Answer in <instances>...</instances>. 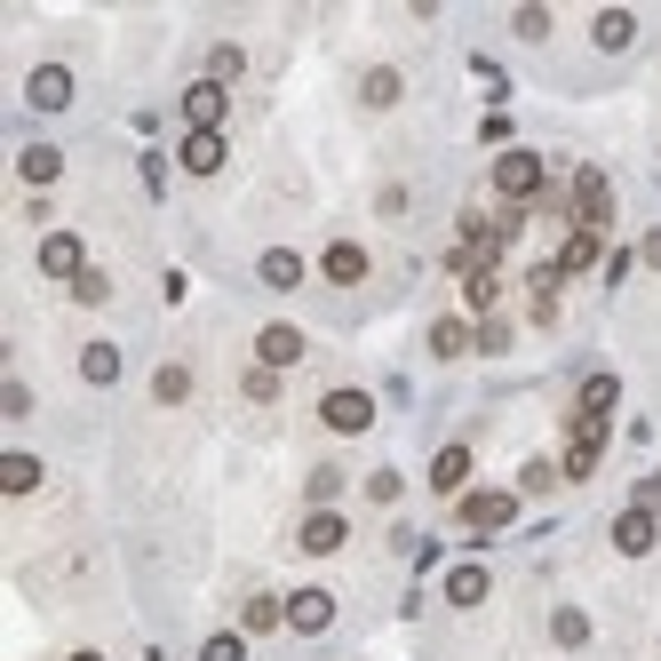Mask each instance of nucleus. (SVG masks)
Here are the masks:
<instances>
[{
	"label": "nucleus",
	"mask_w": 661,
	"mask_h": 661,
	"mask_svg": "<svg viewBox=\"0 0 661 661\" xmlns=\"http://www.w3.org/2000/svg\"><path fill=\"white\" fill-rule=\"evenodd\" d=\"M41 272L48 279H80L88 272V247L73 240V231H56V240H41Z\"/></svg>",
	"instance_id": "nucleus-7"
},
{
	"label": "nucleus",
	"mask_w": 661,
	"mask_h": 661,
	"mask_svg": "<svg viewBox=\"0 0 661 661\" xmlns=\"http://www.w3.org/2000/svg\"><path fill=\"white\" fill-rule=\"evenodd\" d=\"M462 478H471V447H439L431 486H439V494H462Z\"/></svg>",
	"instance_id": "nucleus-13"
},
{
	"label": "nucleus",
	"mask_w": 661,
	"mask_h": 661,
	"mask_svg": "<svg viewBox=\"0 0 661 661\" xmlns=\"http://www.w3.org/2000/svg\"><path fill=\"white\" fill-rule=\"evenodd\" d=\"M295 279H304V263H295L287 247H272V255H263V287H295Z\"/></svg>",
	"instance_id": "nucleus-23"
},
{
	"label": "nucleus",
	"mask_w": 661,
	"mask_h": 661,
	"mask_svg": "<svg viewBox=\"0 0 661 661\" xmlns=\"http://www.w3.org/2000/svg\"><path fill=\"white\" fill-rule=\"evenodd\" d=\"M240 64H247L240 48H216V56H208V80H231V73H240Z\"/></svg>",
	"instance_id": "nucleus-31"
},
{
	"label": "nucleus",
	"mask_w": 661,
	"mask_h": 661,
	"mask_svg": "<svg viewBox=\"0 0 661 661\" xmlns=\"http://www.w3.org/2000/svg\"><path fill=\"white\" fill-rule=\"evenodd\" d=\"M590 263H598V231H574L566 255H558V272H590Z\"/></svg>",
	"instance_id": "nucleus-22"
},
{
	"label": "nucleus",
	"mask_w": 661,
	"mask_h": 661,
	"mask_svg": "<svg viewBox=\"0 0 661 661\" xmlns=\"http://www.w3.org/2000/svg\"><path fill=\"white\" fill-rule=\"evenodd\" d=\"M184 168L191 176H216L223 168V136H184Z\"/></svg>",
	"instance_id": "nucleus-18"
},
{
	"label": "nucleus",
	"mask_w": 661,
	"mask_h": 661,
	"mask_svg": "<svg viewBox=\"0 0 661 661\" xmlns=\"http://www.w3.org/2000/svg\"><path fill=\"white\" fill-rule=\"evenodd\" d=\"M327 431H343V439H359V431H367V422H375V399H367V390H327Z\"/></svg>",
	"instance_id": "nucleus-2"
},
{
	"label": "nucleus",
	"mask_w": 661,
	"mask_h": 661,
	"mask_svg": "<svg viewBox=\"0 0 661 661\" xmlns=\"http://www.w3.org/2000/svg\"><path fill=\"white\" fill-rule=\"evenodd\" d=\"M80 375H88V383H120V351H112V343H88V351H80Z\"/></svg>",
	"instance_id": "nucleus-19"
},
{
	"label": "nucleus",
	"mask_w": 661,
	"mask_h": 661,
	"mask_svg": "<svg viewBox=\"0 0 661 661\" xmlns=\"http://www.w3.org/2000/svg\"><path fill=\"white\" fill-rule=\"evenodd\" d=\"M614 550H621V558H646V550H653V518H646V510H621V518H614Z\"/></svg>",
	"instance_id": "nucleus-12"
},
{
	"label": "nucleus",
	"mask_w": 661,
	"mask_h": 661,
	"mask_svg": "<svg viewBox=\"0 0 661 661\" xmlns=\"http://www.w3.org/2000/svg\"><path fill=\"white\" fill-rule=\"evenodd\" d=\"M359 96H367V104H399V73H367Z\"/></svg>",
	"instance_id": "nucleus-28"
},
{
	"label": "nucleus",
	"mask_w": 661,
	"mask_h": 661,
	"mask_svg": "<svg viewBox=\"0 0 661 661\" xmlns=\"http://www.w3.org/2000/svg\"><path fill=\"white\" fill-rule=\"evenodd\" d=\"M32 104H41V112L73 104V73H56V64H48V73H32Z\"/></svg>",
	"instance_id": "nucleus-15"
},
{
	"label": "nucleus",
	"mask_w": 661,
	"mask_h": 661,
	"mask_svg": "<svg viewBox=\"0 0 661 661\" xmlns=\"http://www.w3.org/2000/svg\"><path fill=\"white\" fill-rule=\"evenodd\" d=\"M494 191H503V200H535L542 191V159L535 152H503L494 159Z\"/></svg>",
	"instance_id": "nucleus-1"
},
{
	"label": "nucleus",
	"mask_w": 661,
	"mask_h": 661,
	"mask_svg": "<svg viewBox=\"0 0 661 661\" xmlns=\"http://www.w3.org/2000/svg\"><path fill=\"white\" fill-rule=\"evenodd\" d=\"M319 272L335 279V287H359V279H367V247H359V240H335V247L319 255Z\"/></svg>",
	"instance_id": "nucleus-10"
},
{
	"label": "nucleus",
	"mask_w": 661,
	"mask_h": 661,
	"mask_svg": "<svg viewBox=\"0 0 661 661\" xmlns=\"http://www.w3.org/2000/svg\"><path fill=\"white\" fill-rule=\"evenodd\" d=\"M447 598H454V606H478V598H486V566H454V574H447Z\"/></svg>",
	"instance_id": "nucleus-20"
},
{
	"label": "nucleus",
	"mask_w": 661,
	"mask_h": 661,
	"mask_svg": "<svg viewBox=\"0 0 661 661\" xmlns=\"http://www.w3.org/2000/svg\"><path fill=\"white\" fill-rule=\"evenodd\" d=\"M343 535H351V526H343V510H311V518H304V550H311V558L343 550Z\"/></svg>",
	"instance_id": "nucleus-11"
},
{
	"label": "nucleus",
	"mask_w": 661,
	"mask_h": 661,
	"mask_svg": "<svg viewBox=\"0 0 661 661\" xmlns=\"http://www.w3.org/2000/svg\"><path fill=\"white\" fill-rule=\"evenodd\" d=\"M590 32H598V48H630V41H638V16H630V9H606Z\"/></svg>",
	"instance_id": "nucleus-16"
},
{
	"label": "nucleus",
	"mask_w": 661,
	"mask_h": 661,
	"mask_svg": "<svg viewBox=\"0 0 661 661\" xmlns=\"http://www.w3.org/2000/svg\"><path fill=\"white\" fill-rule=\"evenodd\" d=\"M327 621H335V598H327V590H295L287 598V630H304V638H319Z\"/></svg>",
	"instance_id": "nucleus-6"
},
{
	"label": "nucleus",
	"mask_w": 661,
	"mask_h": 661,
	"mask_svg": "<svg viewBox=\"0 0 661 661\" xmlns=\"http://www.w3.org/2000/svg\"><path fill=\"white\" fill-rule=\"evenodd\" d=\"M494 295H503V279H494V263H486V272H471V304L486 311V304H494Z\"/></svg>",
	"instance_id": "nucleus-29"
},
{
	"label": "nucleus",
	"mask_w": 661,
	"mask_h": 661,
	"mask_svg": "<svg viewBox=\"0 0 661 661\" xmlns=\"http://www.w3.org/2000/svg\"><path fill=\"white\" fill-rule=\"evenodd\" d=\"M0 478H9V494H32V486H41V462H32V454H9V471H0Z\"/></svg>",
	"instance_id": "nucleus-24"
},
{
	"label": "nucleus",
	"mask_w": 661,
	"mask_h": 661,
	"mask_svg": "<svg viewBox=\"0 0 661 661\" xmlns=\"http://www.w3.org/2000/svg\"><path fill=\"white\" fill-rule=\"evenodd\" d=\"M574 216H582V231H598V223L614 216V191H606V176H598V168H582V176H574Z\"/></svg>",
	"instance_id": "nucleus-5"
},
{
	"label": "nucleus",
	"mask_w": 661,
	"mask_h": 661,
	"mask_svg": "<svg viewBox=\"0 0 661 661\" xmlns=\"http://www.w3.org/2000/svg\"><path fill=\"white\" fill-rule=\"evenodd\" d=\"M287 359H304V327H263V335H255V367H287Z\"/></svg>",
	"instance_id": "nucleus-9"
},
{
	"label": "nucleus",
	"mask_w": 661,
	"mask_h": 661,
	"mask_svg": "<svg viewBox=\"0 0 661 661\" xmlns=\"http://www.w3.org/2000/svg\"><path fill=\"white\" fill-rule=\"evenodd\" d=\"M462 526H471V535H503V526L518 518V503L510 494H462V510H454Z\"/></svg>",
	"instance_id": "nucleus-3"
},
{
	"label": "nucleus",
	"mask_w": 661,
	"mask_h": 661,
	"mask_svg": "<svg viewBox=\"0 0 661 661\" xmlns=\"http://www.w3.org/2000/svg\"><path fill=\"white\" fill-rule=\"evenodd\" d=\"M614 399H621V383H614V375H590V383H582V415H590V422H606V415H614Z\"/></svg>",
	"instance_id": "nucleus-17"
},
{
	"label": "nucleus",
	"mask_w": 661,
	"mask_h": 661,
	"mask_svg": "<svg viewBox=\"0 0 661 661\" xmlns=\"http://www.w3.org/2000/svg\"><path fill=\"white\" fill-rule=\"evenodd\" d=\"M184 120H191V136H216V120H223V80H191V88H184Z\"/></svg>",
	"instance_id": "nucleus-4"
},
{
	"label": "nucleus",
	"mask_w": 661,
	"mask_h": 661,
	"mask_svg": "<svg viewBox=\"0 0 661 661\" xmlns=\"http://www.w3.org/2000/svg\"><path fill=\"white\" fill-rule=\"evenodd\" d=\"M240 653H247L240 638H208V653H200V661H240Z\"/></svg>",
	"instance_id": "nucleus-32"
},
{
	"label": "nucleus",
	"mask_w": 661,
	"mask_h": 661,
	"mask_svg": "<svg viewBox=\"0 0 661 661\" xmlns=\"http://www.w3.org/2000/svg\"><path fill=\"white\" fill-rule=\"evenodd\" d=\"M240 621H247V630H279L287 606H279V598H247V614H240Z\"/></svg>",
	"instance_id": "nucleus-25"
},
{
	"label": "nucleus",
	"mask_w": 661,
	"mask_h": 661,
	"mask_svg": "<svg viewBox=\"0 0 661 661\" xmlns=\"http://www.w3.org/2000/svg\"><path fill=\"white\" fill-rule=\"evenodd\" d=\"M550 638H558V646H582V638H590V621H582L574 606H558V621H550Z\"/></svg>",
	"instance_id": "nucleus-26"
},
{
	"label": "nucleus",
	"mask_w": 661,
	"mask_h": 661,
	"mask_svg": "<svg viewBox=\"0 0 661 661\" xmlns=\"http://www.w3.org/2000/svg\"><path fill=\"white\" fill-rule=\"evenodd\" d=\"M646 263H653V272H661V231H646V247H638Z\"/></svg>",
	"instance_id": "nucleus-33"
},
{
	"label": "nucleus",
	"mask_w": 661,
	"mask_h": 661,
	"mask_svg": "<svg viewBox=\"0 0 661 661\" xmlns=\"http://www.w3.org/2000/svg\"><path fill=\"white\" fill-rule=\"evenodd\" d=\"M184 390H191V375H184V367H159V375H152V399H168V407H176Z\"/></svg>",
	"instance_id": "nucleus-27"
},
{
	"label": "nucleus",
	"mask_w": 661,
	"mask_h": 661,
	"mask_svg": "<svg viewBox=\"0 0 661 661\" xmlns=\"http://www.w3.org/2000/svg\"><path fill=\"white\" fill-rule=\"evenodd\" d=\"M73 661H104V653H73Z\"/></svg>",
	"instance_id": "nucleus-34"
},
{
	"label": "nucleus",
	"mask_w": 661,
	"mask_h": 661,
	"mask_svg": "<svg viewBox=\"0 0 661 661\" xmlns=\"http://www.w3.org/2000/svg\"><path fill=\"white\" fill-rule=\"evenodd\" d=\"M16 168H24V184H56V176H64V152H56V144H24Z\"/></svg>",
	"instance_id": "nucleus-14"
},
{
	"label": "nucleus",
	"mask_w": 661,
	"mask_h": 661,
	"mask_svg": "<svg viewBox=\"0 0 661 661\" xmlns=\"http://www.w3.org/2000/svg\"><path fill=\"white\" fill-rule=\"evenodd\" d=\"M431 351H439V359H462V351H471V327H462V319H439V327H431Z\"/></svg>",
	"instance_id": "nucleus-21"
},
{
	"label": "nucleus",
	"mask_w": 661,
	"mask_h": 661,
	"mask_svg": "<svg viewBox=\"0 0 661 661\" xmlns=\"http://www.w3.org/2000/svg\"><path fill=\"white\" fill-rule=\"evenodd\" d=\"M247 399H279V375L272 367H247Z\"/></svg>",
	"instance_id": "nucleus-30"
},
{
	"label": "nucleus",
	"mask_w": 661,
	"mask_h": 661,
	"mask_svg": "<svg viewBox=\"0 0 661 661\" xmlns=\"http://www.w3.org/2000/svg\"><path fill=\"white\" fill-rule=\"evenodd\" d=\"M598 447H606V422H574V439H566V478H590L598 471Z\"/></svg>",
	"instance_id": "nucleus-8"
}]
</instances>
